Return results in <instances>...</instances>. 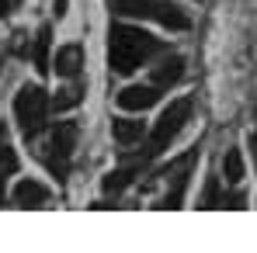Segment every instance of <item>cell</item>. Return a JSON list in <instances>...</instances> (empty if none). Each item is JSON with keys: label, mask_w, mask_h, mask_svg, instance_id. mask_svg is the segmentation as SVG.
Returning <instances> with one entry per match:
<instances>
[{"label": "cell", "mask_w": 257, "mask_h": 253, "mask_svg": "<svg viewBox=\"0 0 257 253\" xmlns=\"http://www.w3.org/2000/svg\"><path fill=\"white\" fill-rule=\"evenodd\" d=\"M250 156H254V170H257V132L250 135Z\"/></svg>", "instance_id": "obj_19"}, {"label": "cell", "mask_w": 257, "mask_h": 253, "mask_svg": "<svg viewBox=\"0 0 257 253\" xmlns=\"http://www.w3.org/2000/svg\"><path fill=\"white\" fill-rule=\"evenodd\" d=\"M184 77V59L181 56H167L160 66H153V84L157 87H171Z\"/></svg>", "instance_id": "obj_10"}, {"label": "cell", "mask_w": 257, "mask_h": 253, "mask_svg": "<svg viewBox=\"0 0 257 253\" xmlns=\"http://www.w3.org/2000/svg\"><path fill=\"white\" fill-rule=\"evenodd\" d=\"M77 135H80L77 122H56L52 132H49V149H52L49 167H52V173H56L59 180H63L66 170H70V153L77 149Z\"/></svg>", "instance_id": "obj_5"}, {"label": "cell", "mask_w": 257, "mask_h": 253, "mask_svg": "<svg viewBox=\"0 0 257 253\" xmlns=\"http://www.w3.org/2000/svg\"><path fill=\"white\" fill-rule=\"evenodd\" d=\"M84 101V90L80 87H66V90H56V97L49 101V108L52 111H70V108H77Z\"/></svg>", "instance_id": "obj_13"}, {"label": "cell", "mask_w": 257, "mask_h": 253, "mask_svg": "<svg viewBox=\"0 0 257 253\" xmlns=\"http://www.w3.org/2000/svg\"><path fill=\"white\" fill-rule=\"evenodd\" d=\"M4 135H7V128H4V125H0V139H4Z\"/></svg>", "instance_id": "obj_22"}, {"label": "cell", "mask_w": 257, "mask_h": 253, "mask_svg": "<svg viewBox=\"0 0 257 253\" xmlns=\"http://www.w3.org/2000/svg\"><path fill=\"white\" fill-rule=\"evenodd\" d=\"M52 11H56V18H63V14H66V0H56V7H52Z\"/></svg>", "instance_id": "obj_20"}, {"label": "cell", "mask_w": 257, "mask_h": 253, "mask_svg": "<svg viewBox=\"0 0 257 253\" xmlns=\"http://www.w3.org/2000/svg\"><path fill=\"white\" fill-rule=\"evenodd\" d=\"M4 177H7V173L0 170V201H4Z\"/></svg>", "instance_id": "obj_21"}, {"label": "cell", "mask_w": 257, "mask_h": 253, "mask_svg": "<svg viewBox=\"0 0 257 253\" xmlns=\"http://www.w3.org/2000/svg\"><path fill=\"white\" fill-rule=\"evenodd\" d=\"M111 135H115L118 146H132V142H139L146 135V125L132 122V118H118V122H111Z\"/></svg>", "instance_id": "obj_11"}, {"label": "cell", "mask_w": 257, "mask_h": 253, "mask_svg": "<svg viewBox=\"0 0 257 253\" xmlns=\"http://www.w3.org/2000/svg\"><path fill=\"white\" fill-rule=\"evenodd\" d=\"M188 118H191V101H188V97H181V101L167 104V111L160 115V122H157L153 135H150V142H146V156H160L174 139H177V132L184 128Z\"/></svg>", "instance_id": "obj_4"}, {"label": "cell", "mask_w": 257, "mask_h": 253, "mask_svg": "<svg viewBox=\"0 0 257 253\" xmlns=\"http://www.w3.org/2000/svg\"><path fill=\"white\" fill-rule=\"evenodd\" d=\"M219 205V180L209 177V184H205V194H202V208H215Z\"/></svg>", "instance_id": "obj_17"}, {"label": "cell", "mask_w": 257, "mask_h": 253, "mask_svg": "<svg viewBox=\"0 0 257 253\" xmlns=\"http://www.w3.org/2000/svg\"><path fill=\"white\" fill-rule=\"evenodd\" d=\"M164 45L157 42L153 35H146V32H139V28H132V25H111L108 28V63H111V70L115 73H136L143 63H150L157 52H160Z\"/></svg>", "instance_id": "obj_1"}, {"label": "cell", "mask_w": 257, "mask_h": 253, "mask_svg": "<svg viewBox=\"0 0 257 253\" xmlns=\"http://www.w3.org/2000/svg\"><path fill=\"white\" fill-rule=\"evenodd\" d=\"M128 180H132V170H111L104 177V191L108 194H118L122 187H128Z\"/></svg>", "instance_id": "obj_15"}, {"label": "cell", "mask_w": 257, "mask_h": 253, "mask_svg": "<svg viewBox=\"0 0 257 253\" xmlns=\"http://www.w3.org/2000/svg\"><path fill=\"white\" fill-rule=\"evenodd\" d=\"M52 70H56L59 77H66V80H73V77L84 70V49L77 42L63 45V49L56 52V59H52Z\"/></svg>", "instance_id": "obj_7"}, {"label": "cell", "mask_w": 257, "mask_h": 253, "mask_svg": "<svg viewBox=\"0 0 257 253\" xmlns=\"http://www.w3.org/2000/svg\"><path fill=\"white\" fill-rule=\"evenodd\" d=\"M49 45H52V28H49V25H42V28H39V35H35V45H32V63H35V70H39L42 77L52 70Z\"/></svg>", "instance_id": "obj_9"}, {"label": "cell", "mask_w": 257, "mask_h": 253, "mask_svg": "<svg viewBox=\"0 0 257 253\" xmlns=\"http://www.w3.org/2000/svg\"><path fill=\"white\" fill-rule=\"evenodd\" d=\"M222 177H226V184H240L243 180V153L240 149H229L222 156Z\"/></svg>", "instance_id": "obj_12"}, {"label": "cell", "mask_w": 257, "mask_h": 253, "mask_svg": "<svg viewBox=\"0 0 257 253\" xmlns=\"http://www.w3.org/2000/svg\"><path fill=\"white\" fill-rule=\"evenodd\" d=\"M45 115H49V94L39 84H25L14 97V118H18L21 132L28 139H35L45 128Z\"/></svg>", "instance_id": "obj_3"}, {"label": "cell", "mask_w": 257, "mask_h": 253, "mask_svg": "<svg viewBox=\"0 0 257 253\" xmlns=\"http://www.w3.org/2000/svg\"><path fill=\"white\" fill-rule=\"evenodd\" d=\"M115 11L128 14V18H150V21H157L171 32H184L191 25V18L171 0H115Z\"/></svg>", "instance_id": "obj_2"}, {"label": "cell", "mask_w": 257, "mask_h": 253, "mask_svg": "<svg viewBox=\"0 0 257 253\" xmlns=\"http://www.w3.org/2000/svg\"><path fill=\"white\" fill-rule=\"evenodd\" d=\"M45 201H49V187L39 184V180H21L14 187V205L18 208H39Z\"/></svg>", "instance_id": "obj_8"}, {"label": "cell", "mask_w": 257, "mask_h": 253, "mask_svg": "<svg viewBox=\"0 0 257 253\" xmlns=\"http://www.w3.org/2000/svg\"><path fill=\"white\" fill-rule=\"evenodd\" d=\"M160 90H164V87H157V84L125 87V90L118 94V108H125V111H146V108H153V104L160 101Z\"/></svg>", "instance_id": "obj_6"}, {"label": "cell", "mask_w": 257, "mask_h": 253, "mask_svg": "<svg viewBox=\"0 0 257 253\" xmlns=\"http://www.w3.org/2000/svg\"><path fill=\"white\" fill-rule=\"evenodd\" d=\"M184 167H188V160H184ZM184 167H181V173L174 177V187H171V194L164 198V208H181V198H184V187H188V173H184Z\"/></svg>", "instance_id": "obj_14"}, {"label": "cell", "mask_w": 257, "mask_h": 253, "mask_svg": "<svg viewBox=\"0 0 257 253\" xmlns=\"http://www.w3.org/2000/svg\"><path fill=\"white\" fill-rule=\"evenodd\" d=\"M18 4H21V0H0V18H7V14H11Z\"/></svg>", "instance_id": "obj_18"}, {"label": "cell", "mask_w": 257, "mask_h": 253, "mask_svg": "<svg viewBox=\"0 0 257 253\" xmlns=\"http://www.w3.org/2000/svg\"><path fill=\"white\" fill-rule=\"evenodd\" d=\"M0 170H4V173H14V170H18V156H14V149H11L4 139H0Z\"/></svg>", "instance_id": "obj_16"}]
</instances>
